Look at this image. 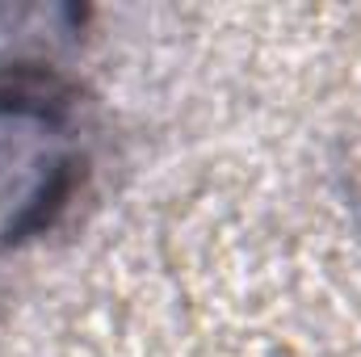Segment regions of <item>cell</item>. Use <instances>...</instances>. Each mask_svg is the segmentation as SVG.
Returning <instances> with one entry per match:
<instances>
[{"label":"cell","instance_id":"6da1fadb","mask_svg":"<svg viewBox=\"0 0 361 357\" xmlns=\"http://www.w3.org/2000/svg\"><path fill=\"white\" fill-rule=\"evenodd\" d=\"M68 143L55 118L30 105H0V240L25 236L59 202Z\"/></svg>","mask_w":361,"mask_h":357}]
</instances>
